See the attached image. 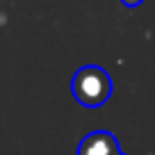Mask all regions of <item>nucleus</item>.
<instances>
[{
	"instance_id": "nucleus-1",
	"label": "nucleus",
	"mask_w": 155,
	"mask_h": 155,
	"mask_svg": "<svg viewBox=\"0 0 155 155\" xmlns=\"http://www.w3.org/2000/svg\"><path fill=\"white\" fill-rule=\"evenodd\" d=\"M71 94L82 107H101L112 96V78L103 66H82L71 78Z\"/></svg>"
},
{
	"instance_id": "nucleus-2",
	"label": "nucleus",
	"mask_w": 155,
	"mask_h": 155,
	"mask_svg": "<svg viewBox=\"0 0 155 155\" xmlns=\"http://www.w3.org/2000/svg\"><path fill=\"white\" fill-rule=\"evenodd\" d=\"M119 153H121L119 139L107 130H94L84 135L75 150V155H119Z\"/></svg>"
},
{
	"instance_id": "nucleus-3",
	"label": "nucleus",
	"mask_w": 155,
	"mask_h": 155,
	"mask_svg": "<svg viewBox=\"0 0 155 155\" xmlns=\"http://www.w3.org/2000/svg\"><path fill=\"white\" fill-rule=\"evenodd\" d=\"M123 2V7H128V9H132V7H139L144 0H121Z\"/></svg>"
},
{
	"instance_id": "nucleus-4",
	"label": "nucleus",
	"mask_w": 155,
	"mask_h": 155,
	"mask_svg": "<svg viewBox=\"0 0 155 155\" xmlns=\"http://www.w3.org/2000/svg\"><path fill=\"white\" fill-rule=\"evenodd\" d=\"M119 155H126V153H119Z\"/></svg>"
}]
</instances>
